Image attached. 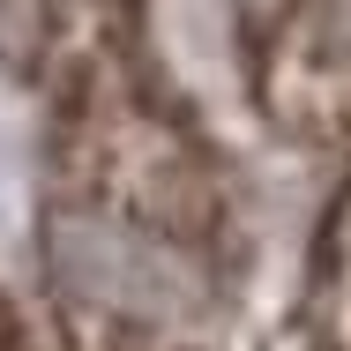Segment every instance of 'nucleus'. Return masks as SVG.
I'll use <instances>...</instances> for the list:
<instances>
[{"label": "nucleus", "instance_id": "1", "mask_svg": "<svg viewBox=\"0 0 351 351\" xmlns=\"http://www.w3.org/2000/svg\"><path fill=\"white\" fill-rule=\"evenodd\" d=\"M60 180L97 224L157 247H210L224 224V187L187 112L157 90L142 45L97 60L60 90Z\"/></svg>", "mask_w": 351, "mask_h": 351}, {"label": "nucleus", "instance_id": "4", "mask_svg": "<svg viewBox=\"0 0 351 351\" xmlns=\"http://www.w3.org/2000/svg\"><path fill=\"white\" fill-rule=\"evenodd\" d=\"M306 337L314 351H351V180L322 224L314 277H306Z\"/></svg>", "mask_w": 351, "mask_h": 351}, {"label": "nucleus", "instance_id": "2", "mask_svg": "<svg viewBox=\"0 0 351 351\" xmlns=\"http://www.w3.org/2000/svg\"><path fill=\"white\" fill-rule=\"evenodd\" d=\"M262 105L314 142H351V0H284L262 38Z\"/></svg>", "mask_w": 351, "mask_h": 351}, {"label": "nucleus", "instance_id": "3", "mask_svg": "<svg viewBox=\"0 0 351 351\" xmlns=\"http://www.w3.org/2000/svg\"><path fill=\"white\" fill-rule=\"evenodd\" d=\"M128 45H142L135 0H0V60L53 97Z\"/></svg>", "mask_w": 351, "mask_h": 351}, {"label": "nucleus", "instance_id": "6", "mask_svg": "<svg viewBox=\"0 0 351 351\" xmlns=\"http://www.w3.org/2000/svg\"><path fill=\"white\" fill-rule=\"evenodd\" d=\"M0 351H45L38 337H30V322H23V314H15L8 299H0Z\"/></svg>", "mask_w": 351, "mask_h": 351}, {"label": "nucleus", "instance_id": "5", "mask_svg": "<svg viewBox=\"0 0 351 351\" xmlns=\"http://www.w3.org/2000/svg\"><path fill=\"white\" fill-rule=\"evenodd\" d=\"M68 351H187V344L149 329V322H128V314H75Z\"/></svg>", "mask_w": 351, "mask_h": 351}]
</instances>
